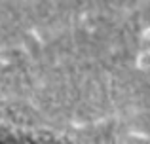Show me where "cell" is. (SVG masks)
I'll return each mask as SVG.
<instances>
[{"label":"cell","mask_w":150,"mask_h":144,"mask_svg":"<svg viewBox=\"0 0 150 144\" xmlns=\"http://www.w3.org/2000/svg\"><path fill=\"white\" fill-rule=\"evenodd\" d=\"M141 40H143V42H150V27H146V29L141 32Z\"/></svg>","instance_id":"2"},{"label":"cell","mask_w":150,"mask_h":144,"mask_svg":"<svg viewBox=\"0 0 150 144\" xmlns=\"http://www.w3.org/2000/svg\"><path fill=\"white\" fill-rule=\"evenodd\" d=\"M137 65H139V68H150V51H143L139 55V59H137Z\"/></svg>","instance_id":"1"}]
</instances>
